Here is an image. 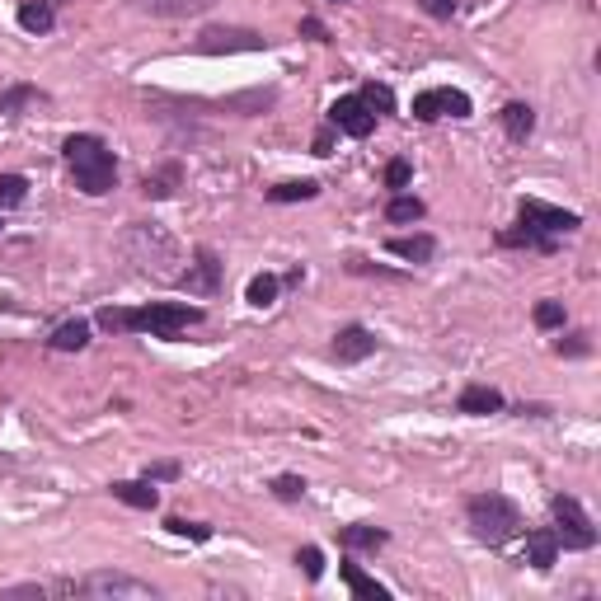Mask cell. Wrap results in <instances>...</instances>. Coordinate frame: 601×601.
<instances>
[{
    "label": "cell",
    "instance_id": "cell-20",
    "mask_svg": "<svg viewBox=\"0 0 601 601\" xmlns=\"http://www.w3.org/2000/svg\"><path fill=\"white\" fill-rule=\"evenodd\" d=\"M339 545L348 555H357V550H381V545H390V531L386 526H371V522H348V526H339Z\"/></svg>",
    "mask_w": 601,
    "mask_h": 601
},
{
    "label": "cell",
    "instance_id": "cell-4",
    "mask_svg": "<svg viewBox=\"0 0 601 601\" xmlns=\"http://www.w3.org/2000/svg\"><path fill=\"white\" fill-rule=\"evenodd\" d=\"M47 592H52V597H90V601H151V597H160L155 583L132 578V573H118V569H94V573H85V578H52Z\"/></svg>",
    "mask_w": 601,
    "mask_h": 601
},
{
    "label": "cell",
    "instance_id": "cell-6",
    "mask_svg": "<svg viewBox=\"0 0 601 601\" xmlns=\"http://www.w3.org/2000/svg\"><path fill=\"white\" fill-rule=\"evenodd\" d=\"M550 517H555V540L559 550H597V526L587 517V508L573 494H555L550 498Z\"/></svg>",
    "mask_w": 601,
    "mask_h": 601
},
{
    "label": "cell",
    "instance_id": "cell-33",
    "mask_svg": "<svg viewBox=\"0 0 601 601\" xmlns=\"http://www.w3.org/2000/svg\"><path fill=\"white\" fill-rule=\"evenodd\" d=\"M268 489H273V498H278V503H301L310 484H306L301 475H278L273 484H268Z\"/></svg>",
    "mask_w": 601,
    "mask_h": 601
},
{
    "label": "cell",
    "instance_id": "cell-14",
    "mask_svg": "<svg viewBox=\"0 0 601 601\" xmlns=\"http://www.w3.org/2000/svg\"><path fill=\"white\" fill-rule=\"evenodd\" d=\"M526 531V526H522ZM522 564H531L536 573H550L559 564V540L550 526H531L526 531V550H522Z\"/></svg>",
    "mask_w": 601,
    "mask_h": 601
},
{
    "label": "cell",
    "instance_id": "cell-18",
    "mask_svg": "<svg viewBox=\"0 0 601 601\" xmlns=\"http://www.w3.org/2000/svg\"><path fill=\"white\" fill-rule=\"evenodd\" d=\"M339 578L348 583V592H353L357 601H390V587L376 583L371 573H362V564H353V555L339 564Z\"/></svg>",
    "mask_w": 601,
    "mask_h": 601
},
{
    "label": "cell",
    "instance_id": "cell-12",
    "mask_svg": "<svg viewBox=\"0 0 601 601\" xmlns=\"http://www.w3.org/2000/svg\"><path fill=\"white\" fill-rule=\"evenodd\" d=\"M376 348H381V339L371 334L367 324H343L339 334H334V343H329V357H334L339 367H357V362H367Z\"/></svg>",
    "mask_w": 601,
    "mask_h": 601
},
{
    "label": "cell",
    "instance_id": "cell-1",
    "mask_svg": "<svg viewBox=\"0 0 601 601\" xmlns=\"http://www.w3.org/2000/svg\"><path fill=\"white\" fill-rule=\"evenodd\" d=\"M207 320L202 306H184V301H146V306H104L94 315L99 329L108 334H151V339H179L188 329H198Z\"/></svg>",
    "mask_w": 601,
    "mask_h": 601
},
{
    "label": "cell",
    "instance_id": "cell-7",
    "mask_svg": "<svg viewBox=\"0 0 601 601\" xmlns=\"http://www.w3.org/2000/svg\"><path fill=\"white\" fill-rule=\"evenodd\" d=\"M221 278H226V263H221V254H216L212 245H198L193 249V263L188 268H179V278H174V287L188 296H216L221 292Z\"/></svg>",
    "mask_w": 601,
    "mask_h": 601
},
{
    "label": "cell",
    "instance_id": "cell-15",
    "mask_svg": "<svg viewBox=\"0 0 601 601\" xmlns=\"http://www.w3.org/2000/svg\"><path fill=\"white\" fill-rule=\"evenodd\" d=\"M494 245L498 249H531V254H555L559 240L555 235H545V231H536V226H526V221H517V226H508V231L494 235Z\"/></svg>",
    "mask_w": 601,
    "mask_h": 601
},
{
    "label": "cell",
    "instance_id": "cell-24",
    "mask_svg": "<svg viewBox=\"0 0 601 601\" xmlns=\"http://www.w3.org/2000/svg\"><path fill=\"white\" fill-rule=\"evenodd\" d=\"M47 348L52 353H85L90 348V320H66V324H57L52 334H47Z\"/></svg>",
    "mask_w": 601,
    "mask_h": 601
},
{
    "label": "cell",
    "instance_id": "cell-39",
    "mask_svg": "<svg viewBox=\"0 0 601 601\" xmlns=\"http://www.w3.org/2000/svg\"><path fill=\"white\" fill-rule=\"evenodd\" d=\"M0 597L10 601V597H52V592H47V583H10V587H0Z\"/></svg>",
    "mask_w": 601,
    "mask_h": 601
},
{
    "label": "cell",
    "instance_id": "cell-42",
    "mask_svg": "<svg viewBox=\"0 0 601 601\" xmlns=\"http://www.w3.org/2000/svg\"><path fill=\"white\" fill-rule=\"evenodd\" d=\"M334 137H339V132L324 123L320 132H315V141H310V155H329V151H334Z\"/></svg>",
    "mask_w": 601,
    "mask_h": 601
},
{
    "label": "cell",
    "instance_id": "cell-31",
    "mask_svg": "<svg viewBox=\"0 0 601 601\" xmlns=\"http://www.w3.org/2000/svg\"><path fill=\"white\" fill-rule=\"evenodd\" d=\"M29 202V179L24 174H0V212H15Z\"/></svg>",
    "mask_w": 601,
    "mask_h": 601
},
{
    "label": "cell",
    "instance_id": "cell-23",
    "mask_svg": "<svg viewBox=\"0 0 601 601\" xmlns=\"http://www.w3.org/2000/svg\"><path fill=\"white\" fill-rule=\"evenodd\" d=\"M498 123H503V132H508V141L526 146V141H531V132H536V108L522 104V99H512V104H503Z\"/></svg>",
    "mask_w": 601,
    "mask_h": 601
},
{
    "label": "cell",
    "instance_id": "cell-17",
    "mask_svg": "<svg viewBox=\"0 0 601 601\" xmlns=\"http://www.w3.org/2000/svg\"><path fill=\"white\" fill-rule=\"evenodd\" d=\"M127 5L141 10V15H155V19H188V15L212 10L216 0H127Z\"/></svg>",
    "mask_w": 601,
    "mask_h": 601
},
{
    "label": "cell",
    "instance_id": "cell-43",
    "mask_svg": "<svg viewBox=\"0 0 601 601\" xmlns=\"http://www.w3.org/2000/svg\"><path fill=\"white\" fill-rule=\"evenodd\" d=\"M301 38H315V43H329V29L320 19H301Z\"/></svg>",
    "mask_w": 601,
    "mask_h": 601
},
{
    "label": "cell",
    "instance_id": "cell-10",
    "mask_svg": "<svg viewBox=\"0 0 601 601\" xmlns=\"http://www.w3.org/2000/svg\"><path fill=\"white\" fill-rule=\"evenodd\" d=\"M324 123L334 127L339 137H353V141H367L371 132H376V113H371L357 94H343V99H334L329 104V118Z\"/></svg>",
    "mask_w": 601,
    "mask_h": 601
},
{
    "label": "cell",
    "instance_id": "cell-21",
    "mask_svg": "<svg viewBox=\"0 0 601 601\" xmlns=\"http://www.w3.org/2000/svg\"><path fill=\"white\" fill-rule=\"evenodd\" d=\"M179 184H184V160H165L155 174H146V179H141V193H146L151 202H165V198H174V193H179Z\"/></svg>",
    "mask_w": 601,
    "mask_h": 601
},
{
    "label": "cell",
    "instance_id": "cell-36",
    "mask_svg": "<svg viewBox=\"0 0 601 601\" xmlns=\"http://www.w3.org/2000/svg\"><path fill=\"white\" fill-rule=\"evenodd\" d=\"M296 569L306 573L310 583H320L324 578V555L315 550V545H301V550H296Z\"/></svg>",
    "mask_w": 601,
    "mask_h": 601
},
{
    "label": "cell",
    "instance_id": "cell-28",
    "mask_svg": "<svg viewBox=\"0 0 601 601\" xmlns=\"http://www.w3.org/2000/svg\"><path fill=\"white\" fill-rule=\"evenodd\" d=\"M310 198H320V179H287V184L268 188V202H278V207H287V202H310Z\"/></svg>",
    "mask_w": 601,
    "mask_h": 601
},
{
    "label": "cell",
    "instance_id": "cell-34",
    "mask_svg": "<svg viewBox=\"0 0 601 601\" xmlns=\"http://www.w3.org/2000/svg\"><path fill=\"white\" fill-rule=\"evenodd\" d=\"M559 357H569V362H578V357H592V334H583V329H573V334H564V339L555 343Z\"/></svg>",
    "mask_w": 601,
    "mask_h": 601
},
{
    "label": "cell",
    "instance_id": "cell-16",
    "mask_svg": "<svg viewBox=\"0 0 601 601\" xmlns=\"http://www.w3.org/2000/svg\"><path fill=\"white\" fill-rule=\"evenodd\" d=\"M108 494L118 498V503H127V508H137V512H155L160 508V489H155V479H113L108 484Z\"/></svg>",
    "mask_w": 601,
    "mask_h": 601
},
{
    "label": "cell",
    "instance_id": "cell-29",
    "mask_svg": "<svg viewBox=\"0 0 601 601\" xmlns=\"http://www.w3.org/2000/svg\"><path fill=\"white\" fill-rule=\"evenodd\" d=\"M278 292H282L278 273H254V278H249V287H245V301L254 310H268L273 301H278Z\"/></svg>",
    "mask_w": 601,
    "mask_h": 601
},
{
    "label": "cell",
    "instance_id": "cell-30",
    "mask_svg": "<svg viewBox=\"0 0 601 601\" xmlns=\"http://www.w3.org/2000/svg\"><path fill=\"white\" fill-rule=\"evenodd\" d=\"M357 99L376 113V118H386V113H395V90L390 85H381V80H367L362 90H357Z\"/></svg>",
    "mask_w": 601,
    "mask_h": 601
},
{
    "label": "cell",
    "instance_id": "cell-46",
    "mask_svg": "<svg viewBox=\"0 0 601 601\" xmlns=\"http://www.w3.org/2000/svg\"><path fill=\"white\" fill-rule=\"evenodd\" d=\"M334 5H343V0H334Z\"/></svg>",
    "mask_w": 601,
    "mask_h": 601
},
{
    "label": "cell",
    "instance_id": "cell-40",
    "mask_svg": "<svg viewBox=\"0 0 601 601\" xmlns=\"http://www.w3.org/2000/svg\"><path fill=\"white\" fill-rule=\"evenodd\" d=\"M141 475L160 484V479H179L184 470H179V461H146V470H141Z\"/></svg>",
    "mask_w": 601,
    "mask_h": 601
},
{
    "label": "cell",
    "instance_id": "cell-35",
    "mask_svg": "<svg viewBox=\"0 0 601 601\" xmlns=\"http://www.w3.org/2000/svg\"><path fill=\"white\" fill-rule=\"evenodd\" d=\"M165 531H170V536H184V540H212V526L207 522H188V517H170V522H165Z\"/></svg>",
    "mask_w": 601,
    "mask_h": 601
},
{
    "label": "cell",
    "instance_id": "cell-27",
    "mask_svg": "<svg viewBox=\"0 0 601 601\" xmlns=\"http://www.w3.org/2000/svg\"><path fill=\"white\" fill-rule=\"evenodd\" d=\"M423 216H428V207H423V198H414V193H395V198L386 202L390 226H414V221H423Z\"/></svg>",
    "mask_w": 601,
    "mask_h": 601
},
{
    "label": "cell",
    "instance_id": "cell-3",
    "mask_svg": "<svg viewBox=\"0 0 601 601\" xmlns=\"http://www.w3.org/2000/svg\"><path fill=\"white\" fill-rule=\"evenodd\" d=\"M123 254L137 273H146V278H155V282H174V263H184L179 240H174L160 221H137V226L123 235Z\"/></svg>",
    "mask_w": 601,
    "mask_h": 601
},
{
    "label": "cell",
    "instance_id": "cell-38",
    "mask_svg": "<svg viewBox=\"0 0 601 601\" xmlns=\"http://www.w3.org/2000/svg\"><path fill=\"white\" fill-rule=\"evenodd\" d=\"M418 10L428 19H437V24H451L456 19V0H418Z\"/></svg>",
    "mask_w": 601,
    "mask_h": 601
},
{
    "label": "cell",
    "instance_id": "cell-5",
    "mask_svg": "<svg viewBox=\"0 0 601 601\" xmlns=\"http://www.w3.org/2000/svg\"><path fill=\"white\" fill-rule=\"evenodd\" d=\"M465 526H470V536L479 540V545H489V550H498V545H508L512 536H522V508L512 503L508 494H470L465 498Z\"/></svg>",
    "mask_w": 601,
    "mask_h": 601
},
{
    "label": "cell",
    "instance_id": "cell-13",
    "mask_svg": "<svg viewBox=\"0 0 601 601\" xmlns=\"http://www.w3.org/2000/svg\"><path fill=\"white\" fill-rule=\"evenodd\" d=\"M503 409H508L503 390L484 386V381H470V386L456 395V414H465V418H489V414H503Z\"/></svg>",
    "mask_w": 601,
    "mask_h": 601
},
{
    "label": "cell",
    "instance_id": "cell-8",
    "mask_svg": "<svg viewBox=\"0 0 601 601\" xmlns=\"http://www.w3.org/2000/svg\"><path fill=\"white\" fill-rule=\"evenodd\" d=\"M475 99L456 85H432V90L414 94V118L418 123H437V118H470Z\"/></svg>",
    "mask_w": 601,
    "mask_h": 601
},
{
    "label": "cell",
    "instance_id": "cell-22",
    "mask_svg": "<svg viewBox=\"0 0 601 601\" xmlns=\"http://www.w3.org/2000/svg\"><path fill=\"white\" fill-rule=\"evenodd\" d=\"M273 104H278V90H273V85H259V90H245V94L221 99V108L235 113V118H259V113H268Z\"/></svg>",
    "mask_w": 601,
    "mask_h": 601
},
{
    "label": "cell",
    "instance_id": "cell-2",
    "mask_svg": "<svg viewBox=\"0 0 601 601\" xmlns=\"http://www.w3.org/2000/svg\"><path fill=\"white\" fill-rule=\"evenodd\" d=\"M62 160L85 198H104V193L118 188V155H113V146H108L104 137L71 132V137L62 141Z\"/></svg>",
    "mask_w": 601,
    "mask_h": 601
},
{
    "label": "cell",
    "instance_id": "cell-45",
    "mask_svg": "<svg viewBox=\"0 0 601 601\" xmlns=\"http://www.w3.org/2000/svg\"><path fill=\"white\" fill-rule=\"evenodd\" d=\"M301 282H306V268H301V263H296L292 273H287V278H282V287H301Z\"/></svg>",
    "mask_w": 601,
    "mask_h": 601
},
{
    "label": "cell",
    "instance_id": "cell-44",
    "mask_svg": "<svg viewBox=\"0 0 601 601\" xmlns=\"http://www.w3.org/2000/svg\"><path fill=\"white\" fill-rule=\"evenodd\" d=\"M512 414H522V418H550V414H555V409H550V404H517V409H512Z\"/></svg>",
    "mask_w": 601,
    "mask_h": 601
},
{
    "label": "cell",
    "instance_id": "cell-41",
    "mask_svg": "<svg viewBox=\"0 0 601 601\" xmlns=\"http://www.w3.org/2000/svg\"><path fill=\"white\" fill-rule=\"evenodd\" d=\"M348 268L353 273H362V278H390V282H400L404 273H390V268H376V263H367V259H348Z\"/></svg>",
    "mask_w": 601,
    "mask_h": 601
},
{
    "label": "cell",
    "instance_id": "cell-37",
    "mask_svg": "<svg viewBox=\"0 0 601 601\" xmlns=\"http://www.w3.org/2000/svg\"><path fill=\"white\" fill-rule=\"evenodd\" d=\"M409 179H414V165H409L404 155H395V160L386 165V188H390V193H404V188H409Z\"/></svg>",
    "mask_w": 601,
    "mask_h": 601
},
{
    "label": "cell",
    "instance_id": "cell-25",
    "mask_svg": "<svg viewBox=\"0 0 601 601\" xmlns=\"http://www.w3.org/2000/svg\"><path fill=\"white\" fill-rule=\"evenodd\" d=\"M19 29L33 33V38H47L57 29V5L52 0H24L19 5Z\"/></svg>",
    "mask_w": 601,
    "mask_h": 601
},
{
    "label": "cell",
    "instance_id": "cell-26",
    "mask_svg": "<svg viewBox=\"0 0 601 601\" xmlns=\"http://www.w3.org/2000/svg\"><path fill=\"white\" fill-rule=\"evenodd\" d=\"M29 104H47V94L38 90V85L15 80V85H5V90H0V113H5V118H19Z\"/></svg>",
    "mask_w": 601,
    "mask_h": 601
},
{
    "label": "cell",
    "instance_id": "cell-9",
    "mask_svg": "<svg viewBox=\"0 0 601 601\" xmlns=\"http://www.w3.org/2000/svg\"><path fill=\"white\" fill-rule=\"evenodd\" d=\"M517 221H526V226H536V231L545 235H573L578 226H583V216L569 212V207H555V202H540V198H522L517 202Z\"/></svg>",
    "mask_w": 601,
    "mask_h": 601
},
{
    "label": "cell",
    "instance_id": "cell-19",
    "mask_svg": "<svg viewBox=\"0 0 601 601\" xmlns=\"http://www.w3.org/2000/svg\"><path fill=\"white\" fill-rule=\"evenodd\" d=\"M386 254H395V259H404V263H432V254H437V240H432L428 231L390 235V240H386Z\"/></svg>",
    "mask_w": 601,
    "mask_h": 601
},
{
    "label": "cell",
    "instance_id": "cell-11",
    "mask_svg": "<svg viewBox=\"0 0 601 601\" xmlns=\"http://www.w3.org/2000/svg\"><path fill=\"white\" fill-rule=\"evenodd\" d=\"M198 52H207V57H221V52H268V38L254 29H221V24H212V29L198 33Z\"/></svg>",
    "mask_w": 601,
    "mask_h": 601
},
{
    "label": "cell",
    "instance_id": "cell-32",
    "mask_svg": "<svg viewBox=\"0 0 601 601\" xmlns=\"http://www.w3.org/2000/svg\"><path fill=\"white\" fill-rule=\"evenodd\" d=\"M531 320H536V329H545V334H555V329H564L569 324V310H564V301H536V310H531Z\"/></svg>",
    "mask_w": 601,
    "mask_h": 601
}]
</instances>
